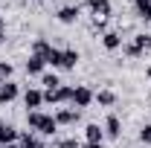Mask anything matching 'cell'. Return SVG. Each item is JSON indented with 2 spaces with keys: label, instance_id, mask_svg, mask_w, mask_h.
I'll use <instances>...</instances> for the list:
<instances>
[{
  "label": "cell",
  "instance_id": "cell-1",
  "mask_svg": "<svg viewBox=\"0 0 151 148\" xmlns=\"http://www.w3.org/2000/svg\"><path fill=\"white\" fill-rule=\"evenodd\" d=\"M26 122H29V128H32V131L44 134V137H52V134L58 131L55 116H50V113H41V111H29V113H26Z\"/></svg>",
  "mask_w": 151,
  "mask_h": 148
},
{
  "label": "cell",
  "instance_id": "cell-2",
  "mask_svg": "<svg viewBox=\"0 0 151 148\" xmlns=\"http://www.w3.org/2000/svg\"><path fill=\"white\" fill-rule=\"evenodd\" d=\"M73 99V87H67V84H61L55 90H44V102L47 105H61V102H70Z\"/></svg>",
  "mask_w": 151,
  "mask_h": 148
},
{
  "label": "cell",
  "instance_id": "cell-3",
  "mask_svg": "<svg viewBox=\"0 0 151 148\" xmlns=\"http://www.w3.org/2000/svg\"><path fill=\"white\" fill-rule=\"evenodd\" d=\"M145 50H151V35H137V38L131 41V44L125 47V55H131V58H139L142 52H145Z\"/></svg>",
  "mask_w": 151,
  "mask_h": 148
},
{
  "label": "cell",
  "instance_id": "cell-4",
  "mask_svg": "<svg viewBox=\"0 0 151 148\" xmlns=\"http://www.w3.org/2000/svg\"><path fill=\"white\" fill-rule=\"evenodd\" d=\"M93 96L96 93L90 90V87H73V99H70V102H73V108H87V105L93 102Z\"/></svg>",
  "mask_w": 151,
  "mask_h": 148
},
{
  "label": "cell",
  "instance_id": "cell-5",
  "mask_svg": "<svg viewBox=\"0 0 151 148\" xmlns=\"http://www.w3.org/2000/svg\"><path fill=\"white\" fill-rule=\"evenodd\" d=\"M87 9L93 12L96 18H102V20H108V18H111V12H113L111 0H87Z\"/></svg>",
  "mask_w": 151,
  "mask_h": 148
},
{
  "label": "cell",
  "instance_id": "cell-6",
  "mask_svg": "<svg viewBox=\"0 0 151 148\" xmlns=\"http://www.w3.org/2000/svg\"><path fill=\"white\" fill-rule=\"evenodd\" d=\"M78 119H81V111H78V108H61V111L55 113L58 125H76Z\"/></svg>",
  "mask_w": 151,
  "mask_h": 148
},
{
  "label": "cell",
  "instance_id": "cell-7",
  "mask_svg": "<svg viewBox=\"0 0 151 148\" xmlns=\"http://www.w3.org/2000/svg\"><path fill=\"white\" fill-rule=\"evenodd\" d=\"M18 84H15V81H3V84H0V105H9V102H15V99H18Z\"/></svg>",
  "mask_w": 151,
  "mask_h": 148
},
{
  "label": "cell",
  "instance_id": "cell-8",
  "mask_svg": "<svg viewBox=\"0 0 151 148\" xmlns=\"http://www.w3.org/2000/svg\"><path fill=\"white\" fill-rule=\"evenodd\" d=\"M76 64H78V52H76V50H61V64H58V70H73Z\"/></svg>",
  "mask_w": 151,
  "mask_h": 148
},
{
  "label": "cell",
  "instance_id": "cell-9",
  "mask_svg": "<svg viewBox=\"0 0 151 148\" xmlns=\"http://www.w3.org/2000/svg\"><path fill=\"white\" fill-rule=\"evenodd\" d=\"M78 12H81V6H64V9H58V15H55V18L61 20V23H76Z\"/></svg>",
  "mask_w": 151,
  "mask_h": 148
},
{
  "label": "cell",
  "instance_id": "cell-10",
  "mask_svg": "<svg viewBox=\"0 0 151 148\" xmlns=\"http://www.w3.org/2000/svg\"><path fill=\"white\" fill-rule=\"evenodd\" d=\"M44 67H47V61H44L41 55H29V58H26V73H29V75H41Z\"/></svg>",
  "mask_w": 151,
  "mask_h": 148
},
{
  "label": "cell",
  "instance_id": "cell-11",
  "mask_svg": "<svg viewBox=\"0 0 151 148\" xmlns=\"http://www.w3.org/2000/svg\"><path fill=\"white\" fill-rule=\"evenodd\" d=\"M23 105L32 108V111L41 108V105H44V93H41V90H26V93H23Z\"/></svg>",
  "mask_w": 151,
  "mask_h": 148
},
{
  "label": "cell",
  "instance_id": "cell-12",
  "mask_svg": "<svg viewBox=\"0 0 151 148\" xmlns=\"http://www.w3.org/2000/svg\"><path fill=\"white\" fill-rule=\"evenodd\" d=\"M105 134H108V137H113V139L122 134V122H119V116H113V113H111V116L105 119Z\"/></svg>",
  "mask_w": 151,
  "mask_h": 148
},
{
  "label": "cell",
  "instance_id": "cell-13",
  "mask_svg": "<svg viewBox=\"0 0 151 148\" xmlns=\"http://www.w3.org/2000/svg\"><path fill=\"white\" fill-rule=\"evenodd\" d=\"M18 137H20V131H15L12 125H6V122L0 125V145H9V142H15Z\"/></svg>",
  "mask_w": 151,
  "mask_h": 148
},
{
  "label": "cell",
  "instance_id": "cell-14",
  "mask_svg": "<svg viewBox=\"0 0 151 148\" xmlns=\"http://www.w3.org/2000/svg\"><path fill=\"white\" fill-rule=\"evenodd\" d=\"M102 47H105V50H119V47H122V38H119V32H105V35H102Z\"/></svg>",
  "mask_w": 151,
  "mask_h": 148
},
{
  "label": "cell",
  "instance_id": "cell-15",
  "mask_svg": "<svg viewBox=\"0 0 151 148\" xmlns=\"http://www.w3.org/2000/svg\"><path fill=\"white\" fill-rule=\"evenodd\" d=\"M93 102L105 105V108H111V105H116V93H113V90H99V93L93 96Z\"/></svg>",
  "mask_w": 151,
  "mask_h": 148
},
{
  "label": "cell",
  "instance_id": "cell-16",
  "mask_svg": "<svg viewBox=\"0 0 151 148\" xmlns=\"http://www.w3.org/2000/svg\"><path fill=\"white\" fill-rule=\"evenodd\" d=\"M84 137H87V142H102L105 139V131L99 128V125H87L84 128Z\"/></svg>",
  "mask_w": 151,
  "mask_h": 148
},
{
  "label": "cell",
  "instance_id": "cell-17",
  "mask_svg": "<svg viewBox=\"0 0 151 148\" xmlns=\"http://www.w3.org/2000/svg\"><path fill=\"white\" fill-rule=\"evenodd\" d=\"M41 84H44L47 90H55V87H61V78H58L55 73H41Z\"/></svg>",
  "mask_w": 151,
  "mask_h": 148
},
{
  "label": "cell",
  "instance_id": "cell-18",
  "mask_svg": "<svg viewBox=\"0 0 151 148\" xmlns=\"http://www.w3.org/2000/svg\"><path fill=\"white\" fill-rule=\"evenodd\" d=\"M50 50H52V44H47L44 38H35V44H32V55H41V58H44Z\"/></svg>",
  "mask_w": 151,
  "mask_h": 148
},
{
  "label": "cell",
  "instance_id": "cell-19",
  "mask_svg": "<svg viewBox=\"0 0 151 148\" xmlns=\"http://www.w3.org/2000/svg\"><path fill=\"white\" fill-rule=\"evenodd\" d=\"M18 139H20V145H23V148H44V142H41L38 137H32V134H20Z\"/></svg>",
  "mask_w": 151,
  "mask_h": 148
},
{
  "label": "cell",
  "instance_id": "cell-20",
  "mask_svg": "<svg viewBox=\"0 0 151 148\" xmlns=\"http://www.w3.org/2000/svg\"><path fill=\"white\" fill-rule=\"evenodd\" d=\"M44 61H47V64H52V67H58V64H61V50H55V47H52V50L44 55Z\"/></svg>",
  "mask_w": 151,
  "mask_h": 148
},
{
  "label": "cell",
  "instance_id": "cell-21",
  "mask_svg": "<svg viewBox=\"0 0 151 148\" xmlns=\"http://www.w3.org/2000/svg\"><path fill=\"white\" fill-rule=\"evenodd\" d=\"M3 81H12V64L9 61H0V84Z\"/></svg>",
  "mask_w": 151,
  "mask_h": 148
},
{
  "label": "cell",
  "instance_id": "cell-22",
  "mask_svg": "<svg viewBox=\"0 0 151 148\" xmlns=\"http://www.w3.org/2000/svg\"><path fill=\"white\" fill-rule=\"evenodd\" d=\"M52 148H81V142H78V139H61V142H55Z\"/></svg>",
  "mask_w": 151,
  "mask_h": 148
},
{
  "label": "cell",
  "instance_id": "cell-23",
  "mask_svg": "<svg viewBox=\"0 0 151 148\" xmlns=\"http://www.w3.org/2000/svg\"><path fill=\"white\" fill-rule=\"evenodd\" d=\"M139 139H142L145 145H151V125H145V128L139 131Z\"/></svg>",
  "mask_w": 151,
  "mask_h": 148
},
{
  "label": "cell",
  "instance_id": "cell-24",
  "mask_svg": "<svg viewBox=\"0 0 151 148\" xmlns=\"http://www.w3.org/2000/svg\"><path fill=\"white\" fill-rule=\"evenodd\" d=\"M105 26H108V23L102 18H93V32H105Z\"/></svg>",
  "mask_w": 151,
  "mask_h": 148
},
{
  "label": "cell",
  "instance_id": "cell-25",
  "mask_svg": "<svg viewBox=\"0 0 151 148\" xmlns=\"http://www.w3.org/2000/svg\"><path fill=\"white\" fill-rule=\"evenodd\" d=\"M134 6H137V9H139V15H142V12L151 6V0H134Z\"/></svg>",
  "mask_w": 151,
  "mask_h": 148
},
{
  "label": "cell",
  "instance_id": "cell-26",
  "mask_svg": "<svg viewBox=\"0 0 151 148\" xmlns=\"http://www.w3.org/2000/svg\"><path fill=\"white\" fill-rule=\"evenodd\" d=\"M81 148H105V145H102V142H84Z\"/></svg>",
  "mask_w": 151,
  "mask_h": 148
},
{
  "label": "cell",
  "instance_id": "cell-27",
  "mask_svg": "<svg viewBox=\"0 0 151 148\" xmlns=\"http://www.w3.org/2000/svg\"><path fill=\"white\" fill-rule=\"evenodd\" d=\"M142 18H145V20H151V6L145 9V12H142Z\"/></svg>",
  "mask_w": 151,
  "mask_h": 148
},
{
  "label": "cell",
  "instance_id": "cell-28",
  "mask_svg": "<svg viewBox=\"0 0 151 148\" xmlns=\"http://www.w3.org/2000/svg\"><path fill=\"white\" fill-rule=\"evenodd\" d=\"M0 148H23V145H18V142H9V145H0Z\"/></svg>",
  "mask_w": 151,
  "mask_h": 148
},
{
  "label": "cell",
  "instance_id": "cell-29",
  "mask_svg": "<svg viewBox=\"0 0 151 148\" xmlns=\"http://www.w3.org/2000/svg\"><path fill=\"white\" fill-rule=\"evenodd\" d=\"M3 26H6V20H3V18H0V32H3Z\"/></svg>",
  "mask_w": 151,
  "mask_h": 148
},
{
  "label": "cell",
  "instance_id": "cell-30",
  "mask_svg": "<svg viewBox=\"0 0 151 148\" xmlns=\"http://www.w3.org/2000/svg\"><path fill=\"white\" fill-rule=\"evenodd\" d=\"M0 44H3V32H0Z\"/></svg>",
  "mask_w": 151,
  "mask_h": 148
},
{
  "label": "cell",
  "instance_id": "cell-31",
  "mask_svg": "<svg viewBox=\"0 0 151 148\" xmlns=\"http://www.w3.org/2000/svg\"><path fill=\"white\" fill-rule=\"evenodd\" d=\"M148 75H151V67H148Z\"/></svg>",
  "mask_w": 151,
  "mask_h": 148
},
{
  "label": "cell",
  "instance_id": "cell-32",
  "mask_svg": "<svg viewBox=\"0 0 151 148\" xmlns=\"http://www.w3.org/2000/svg\"><path fill=\"white\" fill-rule=\"evenodd\" d=\"M0 125H3V122H0Z\"/></svg>",
  "mask_w": 151,
  "mask_h": 148
}]
</instances>
